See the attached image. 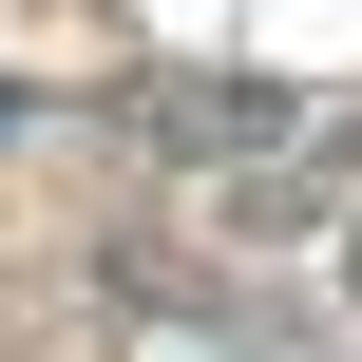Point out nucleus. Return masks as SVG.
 I'll return each mask as SVG.
<instances>
[{
	"instance_id": "nucleus-1",
	"label": "nucleus",
	"mask_w": 362,
	"mask_h": 362,
	"mask_svg": "<svg viewBox=\"0 0 362 362\" xmlns=\"http://www.w3.org/2000/svg\"><path fill=\"white\" fill-rule=\"evenodd\" d=\"M115 134H134V153H172V172H248V153H286V134H305V95H267V76H191V57H153V76L115 95Z\"/></svg>"
},
{
	"instance_id": "nucleus-2",
	"label": "nucleus",
	"mask_w": 362,
	"mask_h": 362,
	"mask_svg": "<svg viewBox=\"0 0 362 362\" xmlns=\"http://www.w3.org/2000/svg\"><path fill=\"white\" fill-rule=\"evenodd\" d=\"M38 115H57V95H38V76H0V134H38Z\"/></svg>"
}]
</instances>
